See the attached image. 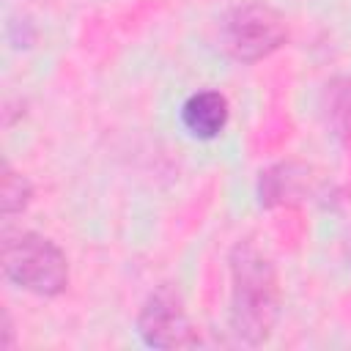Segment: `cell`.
<instances>
[{"instance_id": "obj_1", "label": "cell", "mask_w": 351, "mask_h": 351, "mask_svg": "<svg viewBox=\"0 0 351 351\" xmlns=\"http://www.w3.org/2000/svg\"><path fill=\"white\" fill-rule=\"evenodd\" d=\"M228 263H230V310H228L230 332L244 346H261L271 337L280 321L282 291H280L277 269L271 258L250 239L233 244Z\"/></svg>"}, {"instance_id": "obj_2", "label": "cell", "mask_w": 351, "mask_h": 351, "mask_svg": "<svg viewBox=\"0 0 351 351\" xmlns=\"http://www.w3.org/2000/svg\"><path fill=\"white\" fill-rule=\"evenodd\" d=\"M3 274L16 288L52 299L69 288V258L52 239L19 230L3 241Z\"/></svg>"}, {"instance_id": "obj_3", "label": "cell", "mask_w": 351, "mask_h": 351, "mask_svg": "<svg viewBox=\"0 0 351 351\" xmlns=\"http://www.w3.org/2000/svg\"><path fill=\"white\" fill-rule=\"evenodd\" d=\"M219 41L233 60L258 63L274 55L288 41V22L274 5L261 0H244L222 16Z\"/></svg>"}, {"instance_id": "obj_4", "label": "cell", "mask_w": 351, "mask_h": 351, "mask_svg": "<svg viewBox=\"0 0 351 351\" xmlns=\"http://www.w3.org/2000/svg\"><path fill=\"white\" fill-rule=\"evenodd\" d=\"M137 335L151 348H195L200 346V332L192 324L178 288L159 285L148 293L137 313Z\"/></svg>"}, {"instance_id": "obj_5", "label": "cell", "mask_w": 351, "mask_h": 351, "mask_svg": "<svg viewBox=\"0 0 351 351\" xmlns=\"http://www.w3.org/2000/svg\"><path fill=\"white\" fill-rule=\"evenodd\" d=\"M230 121V104L219 90H195L181 104V123L195 140H214Z\"/></svg>"}, {"instance_id": "obj_6", "label": "cell", "mask_w": 351, "mask_h": 351, "mask_svg": "<svg viewBox=\"0 0 351 351\" xmlns=\"http://www.w3.org/2000/svg\"><path fill=\"white\" fill-rule=\"evenodd\" d=\"M33 200V184L27 181V176L16 173L8 162L3 165V217H14L19 211H25Z\"/></svg>"}, {"instance_id": "obj_7", "label": "cell", "mask_w": 351, "mask_h": 351, "mask_svg": "<svg viewBox=\"0 0 351 351\" xmlns=\"http://www.w3.org/2000/svg\"><path fill=\"white\" fill-rule=\"evenodd\" d=\"M11 346H14V324L8 310H3V348H11Z\"/></svg>"}]
</instances>
